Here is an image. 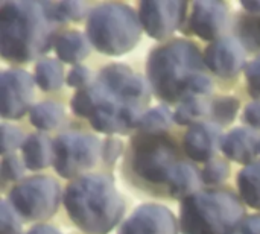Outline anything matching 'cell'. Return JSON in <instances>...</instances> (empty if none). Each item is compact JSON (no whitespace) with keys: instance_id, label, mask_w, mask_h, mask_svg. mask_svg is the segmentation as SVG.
I'll return each instance as SVG.
<instances>
[{"instance_id":"1","label":"cell","mask_w":260,"mask_h":234,"mask_svg":"<svg viewBox=\"0 0 260 234\" xmlns=\"http://www.w3.org/2000/svg\"><path fill=\"white\" fill-rule=\"evenodd\" d=\"M201 70L203 61L198 49L183 40L157 47L148 59L149 82L157 96L169 102L210 93L212 81Z\"/></svg>"},{"instance_id":"2","label":"cell","mask_w":260,"mask_h":234,"mask_svg":"<svg viewBox=\"0 0 260 234\" xmlns=\"http://www.w3.org/2000/svg\"><path fill=\"white\" fill-rule=\"evenodd\" d=\"M52 21L44 3L6 2L0 11V46L8 61L24 62L49 50Z\"/></svg>"},{"instance_id":"3","label":"cell","mask_w":260,"mask_h":234,"mask_svg":"<svg viewBox=\"0 0 260 234\" xmlns=\"http://www.w3.org/2000/svg\"><path fill=\"white\" fill-rule=\"evenodd\" d=\"M66 209L72 221L90 234H107L123 215V199L111 178L87 175L73 181L66 192Z\"/></svg>"},{"instance_id":"4","label":"cell","mask_w":260,"mask_h":234,"mask_svg":"<svg viewBox=\"0 0 260 234\" xmlns=\"http://www.w3.org/2000/svg\"><path fill=\"white\" fill-rule=\"evenodd\" d=\"M239 198L230 192H201L184 198L181 230L184 234H232L244 219Z\"/></svg>"},{"instance_id":"5","label":"cell","mask_w":260,"mask_h":234,"mask_svg":"<svg viewBox=\"0 0 260 234\" xmlns=\"http://www.w3.org/2000/svg\"><path fill=\"white\" fill-rule=\"evenodd\" d=\"M87 35L98 50L107 55H122L136 47L140 38V24L131 8L108 3L91 12Z\"/></svg>"},{"instance_id":"6","label":"cell","mask_w":260,"mask_h":234,"mask_svg":"<svg viewBox=\"0 0 260 234\" xmlns=\"http://www.w3.org/2000/svg\"><path fill=\"white\" fill-rule=\"evenodd\" d=\"M133 171L154 184L169 183L178 163V152L172 140L163 136L140 134L131 142L129 155Z\"/></svg>"},{"instance_id":"7","label":"cell","mask_w":260,"mask_h":234,"mask_svg":"<svg viewBox=\"0 0 260 234\" xmlns=\"http://www.w3.org/2000/svg\"><path fill=\"white\" fill-rule=\"evenodd\" d=\"M61 190L55 180L46 177L29 178L9 195L15 210L30 221L50 218L59 204Z\"/></svg>"},{"instance_id":"8","label":"cell","mask_w":260,"mask_h":234,"mask_svg":"<svg viewBox=\"0 0 260 234\" xmlns=\"http://www.w3.org/2000/svg\"><path fill=\"white\" fill-rule=\"evenodd\" d=\"M53 152L56 172L64 178H72L96 164L99 142L93 136L69 132L55 140Z\"/></svg>"},{"instance_id":"9","label":"cell","mask_w":260,"mask_h":234,"mask_svg":"<svg viewBox=\"0 0 260 234\" xmlns=\"http://www.w3.org/2000/svg\"><path fill=\"white\" fill-rule=\"evenodd\" d=\"M99 82L120 96L125 102L140 110L149 102V91L145 81L123 64H111L105 67L99 75Z\"/></svg>"},{"instance_id":"10","label":"cell","mask_w":260,"mask_h":234,"mask_svg":"<svg viewBox=\"0 0 260 234\" xmlns=\"http://www.w3.org/2000/svg\"><path fill=\"white\" fill-rule=\"evenodd\" d=\"M34 81L23 70H8L2 75V116L18 119L30 107Z\"/></svg>"},{"instance_id":"11","label":"cell","mask_w":260,"mask_h":234,"mask_svg":"<svg viewBox=\"0 0 260 234\" xmlns=\"http://www.w3.org/2000/svg\"><path fill=\"white\" fill-rule=\"evenodd\" d=\"M184 2H142L140 20L152 38H165L172 34L184 18Z\"/></svg>"},{"instance_id":"12","label":"cell","mask_w":260,"mask_h":234,"mask_svg":"<svg viewBox=\"0 0 260 234\" xmlns=\"http://www.w3.org/2000/svg\"><path fill=\"white\" fill-rule=\"evenodd\" d=\"M119 234H177V222L166 207L145 204L131 215Z\"/></svg>"},{"instance_id":"13","label":"cell","mask_w":260,"mask_h":234,"mask_svg":"<svg viewBox=\"0 0 260 234\" xmlns=\"http://www.w3.org/2000/svg\"><path fill=\"white\" fill-rule=\"evenodd\" d=\"M204 61L207 67L219 76H235L245 64L242 44L235 38H222L207 47Z\"/></svg>"},{"instance_id":"14","label":"cell","mask_w":260,"mask_h":234,"mask_svg":"<svg viewBox=\"0 0 260 234\" xmlns=\"http://www.w3.org/2000/svg\"><path fill=\"white\" fill-rule=\"evenodd\" d=\"M229 11L222 2H197L190 17V30L204 40L218 38L227 27Z\"/></svg>"},{"instance_id":"15","label":"cell","mask_w":260,"mask_h":234,"mask_svg":"<svg viewBox=\"0 0 260 234\" xmlns=\"http://www.w3.org/2000/svg\"><path fill=\"white\" fill-rule=\"evenodd\" d=\"M222 136L218 126L212 123L193 125L184 136V151L197 161H207L213 158L219 146H222Z\"/></svg>"},{"instance_id":"16","label":"cell","mask_w":260,"mask_h":234,"mask_svg":"<svg viewBox=\"0 0 260 234\" xmlns=\"http://www.w3.org/2000/svg\"><path fill=\"white\" fill-rule=\"evenodd\" d=\"M260 149V143H257V137L253 131L236 128L233 129L222 142V151L229 158L238 163H250L257 151Z\"/></svg>"},{"instance_id":"17","label":"cell","mask_w":260,"mask_h":234,"mask_svg":"<svg viewBox=\"0 0 260 234\" xmlns=\"http://www.w3.org/2000/svg\"><path fill=\"white\" fill-rule=\"evenodd\" d=\"M23 158L26 168L32 171L44 169L55 158L50 140L43 134H34L23 143Z\"/></svg>"},{"instance_id":"18","label":"cell","mask_w":260,"mask_h":234,"mask_svg":"<svg viewBox=\"0 0 260 234\" xmlns=\"http://www.w3.org/2000/svg\"><path fill=\"white\" fill-rule=\"evenodd\" d=\"M55 50H56V55L62 61L73 64V62L84 59L88 55L90 47L82 34H79L78 30H72V32H66L56 37Z\"/></svg>"},{"instance_id":"19","label":"cell","mask_w":260,"mask_h":234,"mask_svg":"<svg viewBox=\"0 0 260 234\" xmlns=\"http://www.w3.org/2000/svg\"><path fill=\"white\" fill-rule=\"evenodd\" d=\"M168 184H169V193L174 198H183V196L187 198L189 193H192L200 187V175L190 164L180 163L175 168Z\"/></svg>"},{"instance_id":"20","label":"cell","mask_w":260,"mask_h":234,"mask_svg":"<svg viewBox=\"0 0 260 234\" xmlns=\"http://www.w3.org/2000/svg\"><path fill=\"white\" fill-rule=\"evenodd\" d=\"M62 78L64 72L59 61L52 58H44L38 61L35 67V81L40 88H43L44 91L58 90L62 85Z\"/></svg>"},{"instance_id":"21","label":"cell","mask_w":260,"mask_h":234,"mask_svg":"<svg viewBox=\"0 0 260 234\" xmlns=\"http://www.w3.org/2000/svg\"><path fill=\"white\" fill-rule=\"evenodd\" d=\"M238 184L244 201L260 210V163L241 171Z\"/></svg>"},{"instance_id":"22","label":"cell","mask_w":260,"mask_h":234,"mask_svg":"<svg viewBox=\"0 0 260 234\" xmlns=\"http://www.w3.org/2000/svg\"><path fill=\"white\" fill-rule=\"evenodd\" d=\"M64 119V110L53 102H43L30 110V122L38 129H53Z\"/></svg>"},{"instance_id":"23","label":"cell","mask_w":260,"mask_h":234,"mask_svg":"<svg viewBox=\"0 0 260 234\" xmlns=\"http://www.w3.org/2000/svg\"><path fill=\"white\" fill-rule=\"evenodd\" d=\"M46 14L52 21H70L81 20L85 15V5L82 2H61V3H44Z\"/></svg>"},{"instance_id":"24","label":"cell","mask_w":260,"mask_h":234,"mask_svg":"<svg viewBox=\"0 0 260 234\" xmlns=\"http://www.w3.org/2000/svg\"><path fill=\"white\" fill-rule=\"evenodd\" d=\"M171 113L163 107H157L142 116L139 122V129L143 134L158 136L171 126Z\"/></svg>"},{"instance_id":"25","label":"cell","mask_w":260,"mask_h":234,"mask_svg":"<svg viewBox=\"0 0 260 234\" xmlns=\"http://www.w3.org/2000/svg\"><path fill=\"white\" fill-rule=\"evenodd\" d=\"M209 114V104L201 97H192L184 101L175 111V122L180 125H189L201 120Z\"/></svg>"},{"instance_id":"26","label":"cell","mask_w":260,"mask_h":234,"mask_svg":"<svg viewBox=\"0 0 260 234\" xmlns=\"http://www.w3.org/2000/svg\"><path fill=\"white\" fill-rule=\"evenodd\" d=\"M239 35L250 49H260V15L242 17L239 21Z\"/></svg>"},{"instance_id":"27","label":"cell","mask_w":260,"mask_h":234,"mask_svg":"<svg viewBox=\"0 0 260 234\" xmlns=\"http://www.w3.org/2000/svg\"><path fill=\"white\" fill-rule=\"evenodd\" d=\"M212 108L215 119L222 125H229L236 117V113L239 110V101L232 96H224L216 99Z\"/></svg>"},{"instance_id":"28","label":"cell","mask_w":260,"mask_h":234,"mask_svg":"<svg viewBox=\"0 0 260 234\" xmlns=\"http://www.w3.org/2000/svg\"><path fill=\"white\" fill-rule=\"evenodd\" d=\"M229 177V166L222 160H212L203 171V181L207 184H219Z\"/></svg>"},{"instance_id":"29","label":"cell","mask_w":260,"mask_h":234,"mask_svg":"<svg viewBox=\"0 0 260 234\" xmlns=\"http://www.w3.org/2000/svg\"><path fill=\"white\" fill-rule=\"evenodd\" d=\"M21 143H24L23 134L17 128L3 123L2 125V152L8 154L9 151L17 149Z\"/></svg>"},{"instance_id":"30","label":"cell","mask_w":260,"mask_h":234,"mask_svg":"<svg viewBox=\"0 0 260 234\" xmlns=\"http://www.w3.org/2000/svg\"><path fill=\"white\" fill-rule=\"evenodd\" d=\"M23 163L11 155V157H6L3 158V163H2V175H3V180L6 181H17L23 177Z\"/></svg>"},{"instance_id":"31","label":"cell","mask_w":260,"mask_h":234,"mask_svg":"<svg viewBox=\"0 0 260 234\" xmlns=\"http://www.w3.org/2000/svg\"><path fill=\"white\" fill-rule=\"evenodd\" d=\"M20 228L15 212L6 203H2V234H20Z\"/></svg>"},{"instance_id":"32","label":"cell","mask_w":260,"mask_h":234,"mask_svg":"<svg viewBox=\"0 0 260 234\" xmlns=\"http://www.w3.org/2000/svg\"><path fill=\"white\" fill-rule=\"evenodd\" d=\"M245 75H247L250 93L256 99H260V58L254 59L253 62L248 64V67L245 70Z\"/></svg>"},{"instance_id":"33","label":"cell","mask_w":260,"mask_h":234,"mask_svg":"<svg viewBox=\"0 0 260 234\" xmlns=\"http://www.w3.org/2000/svg\"><path fill=\"white\" fill-rule=\"evenodd\" d=\"M90 79H91L90 70L82 65H75L67 76V82L70 87H84L90 82Z\"/></svg>"},{"instance_id":"34","label":"cell","mask_w":260,"mask_h":234,"mask_svg":"<svg viewBox=\"0 0 260 234\" xmlns=\"http://www.w3.org/2000/svg\"><path fill=\"white\" fill-rule=\"evenodd\" d=\"M122 152V143L116 139H107L104 143L102 155L107 163H114Z\"/></svg>"},{"instance_id":"35","label":"cell","mask_w":260,"mask_h":234,"mask_svg":"<svg viewBox=\"0 0 260 234\" xmlns=\"http://www.w3.org/2000/svg\"><path fill=\"white\" fill-rule=\"evenodd\" d=\"M244 122L253 128H260V102H253L245 108Z\"/></svg>"},{"instance_id":"36","label":"cell","mask_w":260,"mask_h":234,"mask_svg":"<svg viewBox=\"0 0 260 234\" xmlns=\"http://www.w3.org/2000/svg\"><path fill=\"white\" fill-rule=\"evenodd\" d=\"M242 234H260V216H251L242 224Z\"/></svg>"},{"instance_id":"37","label":"cell","mask_w":260,"mask_h":234,"mask_svg":"<svg viewBox=\"0 0 260 234\" xmlns=\"http://www.w3.org/2000/svg\"><path fill=\"white\" fill-rule=\"evenodd\" d=\"M27 234H59L55 228H52V227H44V225H41V227H35V228H32L30 231Z\"/></svg>"},{"instance_id":"38","label":"cell","mask_w":260,"mask_h":234,"mask_svg":"<svg viewBox=\"0 0 260 234\" xmlns=\"http://www.w3.org/2000/svg\"><path fill=\"white\" fill-rule=\"evenodd\" d=\"M242 6L247 8L250 12L260 14V2H242Z\"/></svg>"}]
</instances>
